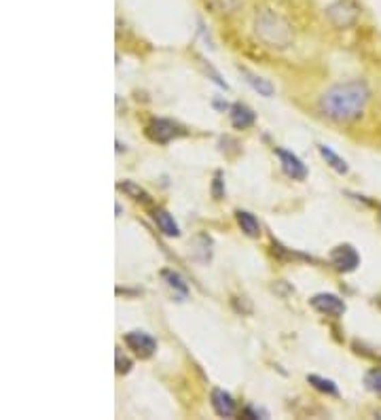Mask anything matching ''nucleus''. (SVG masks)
<instances>
[{"label": "nucleus", "mask_w": 381, "mask_h": 420, "mask_svg": "<svg viewBox=\"0 0 381 420\" xmlns=\"http://www.w3.org/2000/svg\"><path fill=\"white\" fill-rule=\"evenodd\" d=\"M371 92L365 81H345L332 85L320 98V110L332 121L350 123L358 119L369 104Z\"/></svg>", "instance_id": "1"}, {"label": "nucleus", "mask_w": 381, "mask_h": 420, "mask_svg": "<svg viewBox=\"0 0 381 420\" xmlns=\"http://www.w3.org/2000/svg\"><path fill=\"white\" fill-rule=\"evenodd\" d=\"M254 32L267 47H274V49H286L295 38L290 21L272 9H263L261 13H257Z\"/></svg>", "instance_id": "2"}, {"label": "nucleus", "mask_w": 381, "mask_h": 420, "mask_svg": "<svg viewBox=\"0 0 381 420\" xmlns=\"http://www.w3.org/2000/svg\"><path fill=\"white\" fill-rule=\"evenodd\" d=\"M358 15H360V7H358L356 0H337L326 9L328 21L339 30H345L356 24Z\"/></svg>", "instance_id": "3"}, {"label": "nucleus", "mask_w": 381, "mask_h": 420, "mask_svg": "<svg viewBox=\"0 0 381 420\" xmlns=\"http://www.w3.org/2000/svg\"><path fill=\"white\" fill-rule=\"evenodd\" d=\"M144 132H146V138L157 145H168L170 140L185 134V132L170 119H150Z\"/></svg>", "instance_id": "4"}, {"label": "nucleus", "mask_w": 381, "mask_h": 420, "mask_svg": "<svg viewBox=\"0 0 381 420\" xmlns=\"http://www.w3.org/2000/svg\"><path fill=\"white\" fill-rule=\"evenodd\" d=\"M309 304H311L313 310H318L320 314L332 317V319L343 317L345 310H347L345 301H343L339 295H334V293H318V295H313V297L309 299Z\"/></svg>", "instance_id": "5"}, {"label": "nucleus", "mask_w": 381, "mask_h": 420, "mask_svg": "<svg viewBox=\"0 0 381 420\" xmlns=\"http://www.w3.org/2000/svg\"><path fill=\"white\" fill-rule=\"evenodd\" d=\"M330 263L334 270L339 272H354L358 265H360V255H358V251L352 247V245H339L334 247L328 255Z\"/></svg>", "instance_id": "6"}, {"label": "nucleus", "mask_w": 381, "mask_h": 420, "mask_svg": "<svg viewBox=\"0 0 381 420\" xmlns=\"http://www.w3.org/2000/svg\"><path fill=\"white\" fill-rule=\"evenodd\" d=\"M123 340L129 346V350H133V355H138L140 359L153 357L157 350V340L150 334H146V331H129Z\"/></svg>", "instance_id": "7"}, {"label": "nucleus", "mask_w": 381, "mask_h": 420, "mask_svg": "<svg viewBox=\"0 0 381 420\" xmlns=\"http://www.w3.org/2000/svg\"><path fill=\"white\" fill-rule=\"evenodd\" d=\"M276 156L280 158L282 170H284L293 181H305V179H307V168H305V164L295 156V153L284 151V149H276Z\"/></svg>", "instance_id": "8"}, {"label": "nucleus", "mask_w": 381, "mask_h": 420, "mask_svg": "<svg viewBox=\"0 0 381 420\" xmlns=\"http://www.w3.org/2000/svg\"><path fill=\"white\" fill-rule=\"evenodd\" d=\"M210 404H212V410L216 412V416H220V418H233L237 414L235 399L227 391H222V388H212Z\"/></svg>", "instance_id": "9"}, {"label": "nucleus", "mask_w": 381, "mask_h": 420, "mask_svg": "<svg viewBox=\"0 0 381 420\" xmlns=\"http://www.w3.org/2000/svg\"><path fill=\"white\" fill-rule=\"evenodd\" d=\"M229 121H231V125L235 129H246V127H250L257 121V115H254V110L250 106L237 102V104H233L229 108Z\"/></svg>", "instance_id": "10"}, {"label": "nucleus", "mask_w": 381, "mask_h": 420, "mask_svg": "<svg viewBox=\"0 0 381 420\" xmlns=\"http://www.w3.org/2000/svg\"><path fill=\"white\" fill-rule=\"evenodd\" d=\"M239 73H241L244 81L248 83L259 96H265V98H272V96H274V92H276L274 85L269 83L265 77H261V75H257V73H252V71H248V69H244V66H239Z\"/></svg>", "instance_id": "11"}, {"label": "nucleus", "mask_w": 381, "mask_h": 420, "mask_svg": "<svg viewBox=\"0 0 381 420\" xmlns=\"http://www.w3.org/2000/svg\"><path fill=\"white\" fill-rule=\"evenodd\" d=\"M235 221H237V225L241 227V232L248 236V238H259L261 236V223H259V219L248 212V210H235Z\"/></svg>", "instance_id": "12"}, {"label": "nucleus", "mask_w": 381, "mask_h": 420, "mask_svg": "<svg viewBox=\"0 0 381 420\" xmlns=\"http://www.w3.org/2000/svg\"><path fill=\"white\" fill-rule=\"evenodd\" d=\"M153 219H155V223H157V227H159V232L161 234H166V236H181V230H178V223L174 221V217L168 212V210H163V208H155L153 210Z\"/></svg>", "instance_id": "13"}, {"label": "nucleus", "mask_w": 381, "mask_h": 420, "mask_svg": "<svg viewBox=\"0 0 381 420\" xmlns=\"http://www.w3.org/2000/svg\"><path fill=\"white\" fill-rule=\"evenodd\" d=\"M161 278L166 280V284L170 286V289L181 297V299H185L187 295H189V284L185 282V278L178 274V272H174V270H161Z\"/></svg>", "instance_id": "14"}, {"label": "nucleus", "mask_w": 381, "mask_h": 420, "mask_svg": "<svg viewBox=\"0 0 381 420\" xmlns=\"http://www.w3.org/2000/svg\"><path fill=\"white\" fill-rule=\"evenodd\" d=\"M318 151H320V156H322V160L334 170V172H339V174H347L350 172V166H347V162L343 160V158H339L337 153H334L330 147H326V145H318Z\"/></svg>", "instance_id": "15"}, {"label": "nucleus", "mask_w": 381, "mask_h": 420, "mask_svg": "<svg viewBox=\"0 0 381 420\" xmlns=\"http://www.w3.org/2000/svg\"><path fill=\"white\" fill-rule=\"evenodd\" d=\"M117 187H119L123 193H127L129 197H133L136 202H142V204H148V202H150V195H148L140 185L133 183V181H123V183H119Z\"/></svg>", "instance_id": "16"}, {"label": "nucleus", "mask_w": 381, "mask_h": 420, "mask_svg": "<svg viewBox=\"0 0 381 420\" xmlns=\"http://www.w3.org/2000/svg\"><path fill=\"white\" fill-rule=\"evenodd\" d=\"M307 382L316 388V391H320V393H326V395H339V391H337V384H334L332 380H328V378H322V375H316V373H309L307 375Z\"/></svg>", "instance_id": "17"}, {"label": "nucleus", "mask_w": 381, "mask_h": 420, "mask_svg": "<svg viewBox=\"0 0 381 420\" xmlns=\"http://www.w3.org/2000/svg\"><path fill=\"white\" fill-rule=\"evenodd\" d=\"M365 386L371 393L381 395V367H373L365 373Z\"/></svg>", "instance_id": "18"}, {"label": "nucleus", "mask_w": 381, "mask_h": 420, "mask_svg": "<svg viewBox=\"0 0 381 420\" xmlns=\"http://www.w3.org/2000/svg\"><path fill=\"white\" fill-rule=\"evenodd\" d=\"M212 197L214 200H222L225 197V181H222V172L218 170L212 181Z\"/></svg>", "instance_id": "19"}, {"label": "nucleus", "mask_w": 381, "mask_h": 420, "mask_svg": "<svg viewBox=\"0 0 381 420\" xmlns=\"http://www.w3.org/2000/svg\"><path fill=\"white\" fill-rule=\"evenodd\" d=\"M131 369V361L121 355V350L117 352V373H127Z\"/></svg>", "instance_id": "20"}, {"label": "nucleus", "mask_w": 381, "mask_h": 420, "mask_svg": "<svg viewBox=\"0 0 381 420\" xmlns=\"http://www.w3.org/2000/svg\"><path fill=\"white\" fill-rule=\"evenodd\" d=\"M237 3H241V0H237ZM214 7H216L220 13H231V11L237 9L233 3H229V0H214Z\"/></svg>", "instance_id": "21"}, {"label": "nucleus", "mask_w": 381, "mask_h": 420, "mask_svg": "<svg viewBox=\"0 0 381 420\" xmlns=\"http://www.w3.org/2000/svg\"><path fill=\"white\" fill-rule=\"evenodd\" d=\"M379 219H381V206H379Z\"/></svg>", "instance_id": "22"}]
</instances>
